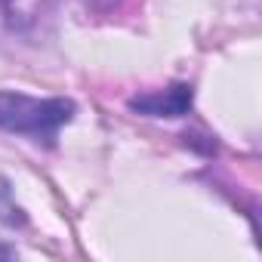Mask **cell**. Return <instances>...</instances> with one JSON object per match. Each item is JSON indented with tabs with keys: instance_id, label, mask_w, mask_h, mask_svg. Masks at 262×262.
I'll return each instance as SVG.
<instances>
[{
	"instance_id": "1",
	"label": "cell",
	"mask_w": 262,
	"mask_h": 262,
	"mask_svg": "<svg viewBox=\"0 0 262 262\" xmlns=\"http://www.w3.org/2000/svg\"><path fill=\"white\" fill-rule=\"evenodd\" d=\"M77 114V105L65 96L37 99L25 93H0V129L16 136H25L37 145L53 148L59 139V129L71 123Z\"/></svg>"
},
{
	"instance_id": "2",
	"label": "cell",
	"mask_w": 262,
	"mask_h": 262,
	"mask_svg": "<svg viewBox=\"0 0 262 262\" xmlns=\"http://www.w3.org/2000/svg\"><path fill=\"white\" fill-rule=\"evenodd\" d=\"M194 105V90L191 83H170L161 90H148V93H136L129 96L126 108L145 114V117H182L188 114Z\"/></svg>"
},
{
	"instance_id": "3",
	"label": "cell",
	"mask_w": 262,
	"mask_h": 262,
	"mask_svg": "<svg viewBox=\"0 0 262 262\" xmlns=\"http://www.w3.org/2000/svg\"><path fill=\"white\" fill-rule=\"evenodd\" d=\"M0 219L7 225H25V213H22V207L13 204V191H10L7 179H0Z\"/></svg>"
},
{
	"instance_id": "4",
	"label": "cell",
	"mask_w": 262,
	"mask_h": 262,
	"mask_svg": "<svg viewBox=\"0 0 262 262\" xmlns=\"http://www.w3.org/2000/svg\"><path fill=\"white\" fill-rule=\"evenodd\" d=\"M19 253H16V247L13 244H7L4 237H0V259H16Z\"/></svg>"
}]
</instances>
